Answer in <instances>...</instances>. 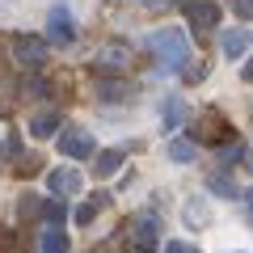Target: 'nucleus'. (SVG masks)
I'll list each match as a JSON object with an SVG mask.
<instances>
[{
  "mask_svg": "<svg viewBox=\"0 0 253 253\" xmlns=\"http://www.w3.org/2000/svg\"><path fill=\"white\" fill-rule=\"evenodd\" d=\"M148 51H152L165 68H186L190 63V38H186V30L165 26V30H156V34H148Z\"/></svg>",
  "mask_w": 253,
  "mask_h": 253,
  "instance_id": "obj_1",
  "label": "nucleus"
},
{
  "mask_svg": "<svg viewBox=\"0 0 253 253\" xmlns=\"http://www.w3.org/2000/svg\"><path fill=\"white\" fill-rule=\"evenodd\" d=\"M55 148H59L63 156H72V161H81V156H93L97 152V144H93V135L89 131H84V126H59V131H55Z\"/></svg>",
  "mask_w": 253,
  "mask_h": 253,
  "instance_id": "obj_2",
  "label": "nucleus"
},
{
  "mask_svg": "<svg viewBox=\"0 0 253 253\" xmlns=\"http://www.w3.org/2000/svg\"><path fill=\"white\" fill-rule=\"evenodd\" d=\"M13 55H17V63H26V68H42L46 55H51V42L38 34H17L13 38Z\"/></svg>",
  "mask_w": 253,
  "mask_h": 253,
  "instance_id": "obj_3",
  "label": "nucleus"
},
{
  "mask_svg": "<svg viewBox=\"0 0 253 253\" xmlns=\"http://www.w3.org/2000/svg\"><path fill=\"white\" fill-rule=\"evenodd\" d=\"M46 42H55V46H72L76 42V21H72V13L63 9V4H55V9L46 13Z\"/></svg>",
  "mask_w": 253,
  "mask_h": 253,
  "instance_id": "obj_4",
  "label": "nucleus"
},
{
  "mask_svg": "<svg viewBox=\"0 0 253 253\" xmlns=\"http://www.w3.org/2000/svg\"><path fill=\"white\" fill-rule=\"evenodd\" d=\"M186 17L194 34H211L219 26V4L215 0H186Z\"/></svg>",
  "mask_w": 253,
  "mask_h": 253,
  "instance_id": "obj_5",
  "label": "nucleus"
},
{
  "mask_svg": "<svg viewBox=\"0 0 253 253\" xmlns=\"http://www.w3.org/2000/svg\"><path fill=\"white\" fill-rule=\"evenodd\" d=\"M46 186L55 190V199H68V194H76V190H84V177L76 169H51L46 173Z\"/></svg>",
  "mask_w": 253,
  "mask_h": 253,
  "instance_id": "obj_6",
  "label": "nucleus"
},
{
  "mask_svg": "<svg viewBox=\"0 0 253 253\" xmlns=\"http://www.w3.org/2000/svg\"><path fill=\"white\" fill-rule=\"evenodd\" d=\"M219 51H224V59H245V51H249V30L245 26L219 30Z\"/></svg>",
  "mask_w": 253,
  "mask_h": 253,
  "instance_id": "obj_7",
  "label": "nucleus"
},
{
  "mask_svg": "<svg viewBox=\"0 0 253 253\" xmlns=\"http://www.w3.org/2000/svg\"><path fill=\"white\" fill-rule=\"evenodd\" d=\"M123 161H126V152H118V148H106V152H97V156H93V177H97V181L114 177V173L123 169Z\"/></svg>",
  "mask_w": 253,
  "mask_h": 253,
  "instance_id": "obj_8",
  "label": "nucleus"
},
{
  "mask_svg": "<svg viewBox=\"0 0 253 253\" xmlns=\"http://www.w3.org/2000/svg\"><path fill=\"white\" fill-rule=\"evenodd\" d=\"M59 126H63V114H59V110H42V114L30 123V135H34V139H51Z\"/></svg>",
  "mask_w": 253,
  "mask_h": 253,
  "instance_id": "obj_9",
  "label": "nucleus"
},
{
  "mask_svg": "<svg viewBox=\"0 0 253 253\" xmlns=\"http://www.w3.org/2000/svg\"><path fill=\"white\" fill-rule=\"evenodd\" d=\"M181 118H186V97H165L161 101V126L173 131V126H181Z\"/></svg>",
  "mask_w": 253,
  "mask_h": 253,
  "instance_id": "obj_10",
  "label": "nucleus"
},
{
  "mask_svg": "<svg viewBox=\"0 0 253 253\" xmlns=\"http://www.w3.org/2000/svg\"><path fill=\"white\" fill-rule=\"evenodd\" d=\"M156 236H161V219H156V215H139V219H135V245L152 249Z\"/></svg>",
  "mask_w": 253,
  "mask_h": 253,
  "instance_id": "obj_11",
  "label": "nucleus"
},
{
  "mask_svg": "<svg viewBox=\"0 0 253 253\" xmlns=\"http://www.w3.org/2000/svg\"><path fill=\"white\" fill-rule=\"evenodd\" d=\"M199 135H203V139H211V144H219V139H228L232 131H228L224 114H203V126H199Z\"/></svg>",
  "mask_w": 253,
  "mask_h": 253,
  "instance_id": "obj_12",
  "label": "nucleus"
},
{
  "mask_svg": "<svg viewBox=\"0 0 253 253\" xmlns=\"http://www.w3.org/2000/svg\"><path fill=\"white\" fill-rule=\"evenodd\" d=\"M38 253H72V245H68L63 228H46V232L38 236Z\"/></svg>",
  "mask_w": 253,
  "mask_h": 253,
  "instance_id": "obj_13",
  "label": "nucleus"
},
{
  "mask_svg": "<svg viewBox=\"0 0 253 253\" xmlns=\"http://www.w3.org/2000/svg\"><path fill=\"white\" fill-rule=\"evenodd\" d=\"M194 156H199V144L194 139H169V161L173 165H190Z\"/></svg>",
  "mask_w": 253,
  "mask_h": 253,
  "instance_id": "obj_14",
  "label": "nucleus"
},
{
  "mask_svg": "<svg viewBox=\"0 0 253 253\" xmlns=\"http://www.w3.org/2000/svg\"><path fill=\"white\" fill-rule=\"evenodd\" d=\"M181 211L190 215V224H194V228H207L211 224V207L203 199H186V207H181Z\"/></svg>",
  "mask_w": 253,
  "mask_h": 253,
  "instance_id": "obj_15",
  "label": "nucleus"
},
{
  "mask_svg": "<svg viewBox=\"0 0 253 253\" xmlns=\"http://www.w3.org/2000/svg\"><path fill=\"white\" fill-rule=\"evenodd\" d=\"M211 194H219V199H236V194H241V186H236L232 181V173H215V177H211Z\"/></svg>",
  "mask_w": 253,
  "mask_h": 253,
  "instance_id": "obj_16",
  "label": "nucleus"
},
{
  "mask_svg": "<svg viewBox=\"0 0 253 253\" xmlns=\"http://www.w3.org/2000/svg\"><path fill=\"white\" fill-rule=\"evenodd\" d=\"M101 207H110V194H97V199L81 203V207H76V224H93V215H97Z\"/></svg>",
  "mask_w": 253,
  "mask_h": 253,
  "instance_id": "obj_17",
  "label": "nucleus"
},
{
  "mask_svg": "<svg viewBox=\"0 0 253 253\" xmlns=\"http://www.w3.org/2000/svg\"><path fill=\"white\" fill-rule=\"evenodd\" d=\"M126 46H106V51L97 55V68H126Z\"/></svg>",
  "mask_w": 253,
  "mask_h": 253,
  "instance_id": "obj_18",
  "label": "nucleus"
},
{
  "mask_svg": "<svg viewBox=\"0 0 253 253\" xmlns=\"http://www.w3.org/2000/svg\"><path fill=\"white\" fill-rule=\"evenodd\" d=\"M38 215L46 219V228H59V224H63V203H59V199H46V203H38Z\"/></svg>",
  "mask_w": 253,
  "mask_h": 253,
  "instance_id": "obj_19",
  "label": "nucleus"
},
{
  "mask_svg": "<svg viewBox=\"0 0 253 253\" xmlns=\"http://www.w3.org/2000/svg\"><path fill=\"white\" fill-rule=\"evenodd\" d=\"M97 93H101V97H110V101H114V97H118V101H126L135 89H131L126 81H101V89H97Z\"/></svg>",
  "mask_w": 253,
  "mask_h": 253,
  "instance_id": "obj_20",
  "label": "nucleus"
},
{
  "mask_svg": "<svg viewBox=\"0 0 253 253\" xmlns=\"http://www.w3.org/2000/svg\"><path fill=\"white\" fill-rule=\"evenodd\" d=\"M241 161H245V144H241V139H232V144L224 148V165H241Z\"/></svg>",
  "mask_w": 253,
  "mask_h": 253,
  "instance_id": "obj_21",
  "label": "nucleus"
},
{
  "mask_svg": "<svg viewBox=\"0 0 253 253\" xmlns=\"http://www.w3.org/2000/svg\"><path fill=\"white\" fill-rule=\"evenodd\" d=\"M165 253H203V249H199V245H190V241H169Z\"/></svg>",
  "mask_w": 253,
  "mask_h": 253,
  "instance_id": "obj_22",
  "label": "nucleus"
},
{
  "mask_svg": "<svg viewBox=\"0 0 253 253\" xmlns=\"http://www.w3.org/2000/svg\"><path fill=\"white\" fill-rule=\"evenodd\" d=\"M38 165H42V161H38V156H34V152H30V156H26V161H21V165H17V173H21V177H30V173H38Z\"/></svg>",
  "mask_w": 253,
  "mask_h": 253,
  "instance_id": "obj_23",
  "label": "nucleus"
},
{
  "mask_svg": "<svg viewBox=\"0 0 253 253\" xmlns=\"http://www.w3.org/2000/svg\"><path fill=\"white\" fill-rule=\"evenodd\" d=\"M17 211H21V215H34V211H38V199H34V194H26V199L17 203Z\"/></svg>",
  "mask_w": 253,
  "mask_h": 253,
  "instance_id": "obj_24",
  "label": "nucleus"
},
{
  "mask_svg": "<svg viewBox=\"0 0 253 253\" xmlns=\"http://www.w3.org/2000/svg\"><path fill=\"white\" fill-rule=\"evenodd\" d=\"M203 76H207V68H203V63H194V68L186 72V81H203Z\"/></svg>",
  "mask_w": 253,
  "mask_h": 253,
  "instance_id": "obj_25",
  "label": "nucleus"
},
{
  "mask_svg": "<svg viewBox=\"0 0 253 253\" xmlns=\"http://www.w3.org/2000/svg\"><path fill=\"white\" fill-rule=\"evenodd\" d=\"M232 9L241 13V17H249V0H232Z\"/></svg>",
  "mask_w": 253,
  "mask_h": 253,
  "instance_id": "obj_26",
  "label": "nucleus"
},
{
  "mask_svg": "<svg viewBox=\"0 0 253 253\" xmlns=\"http://www.w3.org/2000/svg\"><path fill=\"white\" fill-rule=\"evenodd\" d=\"M135 4H165V0H135Z\"/></svg>",
  "mask_w": 253,
  "mask_h": 253,
  "instance_id": "obj_27",
  "label": "nucleus"
},
{
  "mask_svg": "<svg viewBox=\"0 0 253 253\" xmlns=\"http://www.w3.org/2000/svg\"><path fill=\"white\" fill-rule=\"evenodd\" d=\"M131 253H152V249H144V245H135V249H131Z\"/></svg>",
  "mask_w": 253,
  "mask_h": 253,
  "instance_id": "obj_28",
  "label": "nucleus"
}]
</instances>
